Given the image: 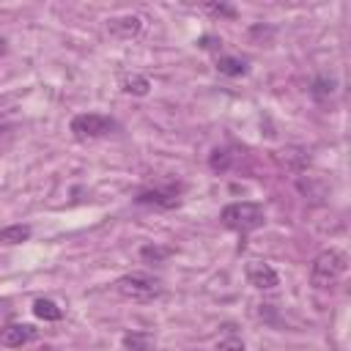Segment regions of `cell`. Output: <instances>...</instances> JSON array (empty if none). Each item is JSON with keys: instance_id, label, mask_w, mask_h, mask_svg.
I'll use <instances>...</instances> for the list:
<instances>
[{"instance_id": "6da1fadb", "label": "cell", "mask_w": 351, "mask_h": 351, "mask_svg": "<svg viewBox=\"0 0 351 351\" xmlns=\"http://www.w3.org/2000/svg\"><path fill=\"white\" fill-rule=\"evenodd\" d=\"M346 269H348V255H346V250L329 247V250H324V252L313 261V266H310V285H313L315 291H326V288H332V285L340 282V277L346 274Z\"/></svg>"}, {"instance_id": "7a4b0ae2", "label": "cell", "mask_w": 351, "mask_h": 351, "mask_svg": "<svg viewBox=\"0 0 351 351\" xmlns=\"http://www.w3.org/2000/svg\"><path fill=\"white\" fill-rule=\"evenodd\" d=\"M219 222H222L228 230L252 233V230H258V228L266 225V211H263L261 203L239 200V203H228V206L219 211Z\"/></svg>"}, {"instance_id": "3957f363", "label": "cell", "mask_w": 351, "mask_h": 351, "mask_svg": "<svg viewBox=\"0 0 351 351\" xmlns=\"http://www.w3.org/2000/svg\"><path fill=\"white\" fill-rule=\"evenodd\" d=\"M112 288L123 296V299H132V302H154L165 293V285L159 277L154 274H145V271H129L123 277H118L112 282Z\"/></svg>"}, {"instance_id": "277c9868", "label": "cell", "mask_w": 351, "mask_h": 351, "mask_svg": "<svg viewBox=\"0 0 351 351\" xmlns=\"http://www.w3.org/2000/svg\"><path fill=\"white\" fill-rule=\"evenodd\" d=\"M69 129L77 140H96V137L110 134L115 129V121L110 115H101V112H80L71 118Z\"/></svg>"}, {"instance_id": "5b68a950", "label": "cell", "mask_w": 351, "mask_h": 351, "mask_svg": "<svg viewBox=\"0 0 351 351\" xmlns=\"http://www.w3.org/2000/svg\"><path fill=\"white\" fill-rule=\"evenodd\" d=\"M134 203L140 206H156V208H176L181 203V186L178 184H167L159 189H145L134 197Z\"/></svg>"}, {"instance_id": "8992f818", "label": "cell", "mask_w": 351, "mask_h": 351, "mask_svg": "<svg viewBox=\"0 0 351 351\" xmlns=\"http://www.w3.org/2000/svg\"><path fill=\"white\" fill-rule=\"evenodd\" d=\"M244 274H247V282H250L252 288H258V291H271V288L280 285L277 271H274L266 261H250L247 269H244Z\"/></svg>"}, {"instance_id": "52a82bcc", "label": "cell", "mask_w": 351, "mask_h": 351, "mask_svg": "<svg viewBox=\"0 0 351 351\" xmlns=\"http://www.w3.org/2000/svg\"><path fill=\"white\" fill-rule=\"evenodd\" d=\"M36 337H38V332L30 324H8L5 329H0V343L5 348H22V346L33 343Z\"/></svg>"}, {"instance_id": "ba28073f", "label": "cell", "mask_w": 351, "mask_h": 351, "mask_svg": "<svg viewBox=\"0 0 351 351\" xmlns=\"http://www.w3.org/2000/svg\"><path fill=\"white\" fill-rule=\"evenodd\" d=\"M107 30L115 38H134L143 30V19L137 14H123V16H112L107 19Z\"/></svg>"}, {"instance_id": "9c48e42d", "label": "cell", "mask_w": 351, "mask_h": 351, "mask_svg": "<svg viewBox=\"0 0 351 351\" xmlns=\"http://www.w3.org/2000/svg\"><path fill=\"white\" fill-rule=\"evenodd\" d=\"M121 343H123V351H151L154 335L151 332H126Z\"/></svg>"}, {"instance_id": "30bf717a", "label": "cell", "mask_w": 351, "mask_h": 351, "mask_svg": "<svg viewBox=\"0 0 351 351\" xmlns=\"http://www.w3.org/2000/svg\"><path fill=\"white\" fill-rule=\"evenodd\" d=\"M217 71L225 77H241V74H247V63L233 55H217Z\"/></svg>"}, {"instance_id": "8fae6325", "label": "cell", "mask_w": 351, "mask_h": 351, "mask_svg": "<svg viewBox=\"0 0 351 351\" xmlns=\"http://www.w3.org/2000/svg\"><path fill=\"white\" fill-rule=\"evenodd\" d=\"M121 88H123V93H132V96H148L151 80L145 74H126L121 80Z\"/></svg>"}, {"instance_id": "7c38bea8", "label": "cell", "mask_w": 351, "mask_h": 351, "mask_svg": "<svg viewBox=\"0 0 351 351\" xmlns=\"http://www.w3.org/2000/svg\"><path fill=\"white\" fill-rule=\"evenodd\" d=\"M33 315L41 318V321H60L63 318V310L52 299H36L33 302Z\"/></svg>"}, {"instance_id": "4fadbf2b", "label": "cell", "mask_w": 351, "mask_h": 351, "mask_svg": "<svg viewBox=\"0 0 351 351\" xmlns=\"http://www.w3.org/2000/svg\"><path fill=\"white\" fill-rule=\"evenodd\" d=\"M30 225H8V228H0V244H22L30 239Z\"/></svg>"}, {"instance_id": "5bb4252c", "label": "cell", "mask_w": 351, "mask_h": 351, "mask_svg": "<svg viewBox=\"0 0 351 351\" xmlns=\"http://www.w3.org/2000/svg\"><path fill=\"white\" fill-rule=\"evenodd\" d=\"M217 351H244V340L233 332V326H228L225 335L217 340Z\"/></svg>"}, {"instance_id": "9a60e30c", "label": "cell", "mask_w": 351, "mask_h": 351, "mask_svg": "<svg viewBox=\"0 0 351 351\" xmlns=\"http://www.w3.org/2000/svg\"><path fill=\"white\" fill-rule=\"evenodd\" d=\"M230 162H233V154H228L225 148H214L211 156H208V165H211L214 173H225L230 167Z\"/></svg>"}, {"instance_id": "2e32d148", "label": "cell", "mask_w": 351, "mask_h": 351, "mask_svg": "<svg viewBox=\"0 0 351 351\" xmlns=\"http://www.w3.org/2000/svg\"><path fill=\"white\" fill-rule=\"evenodd\" d=\"M310 93H313L315 99H326L329 93H335V80H332V77H318V80L313 82Z\"/></svg>"}, {"instance_id": "e0dca14e", "label": "cell", "mask_w": 351, "mask_h": 351, "mask_svg": "<svg viewBox=\"0 0 351 351\" xmlns=\"http://www.w3.org/2000/svg\"><path fill=\"white\" fill-rule=\"evenodd\" d=\"M200 8L208 11V14H214V16H228V19L236 16V8H233L230 3H203Z\"/></svg>"}, {"instance_id": "ac0fdd59", "label": "cell", "mask_w": 351, "mask_h": 351, "mask_svg": "<svg viewBox=\"0 0 351 351\" xmlns=\"http://www.w3.org/2000/svg\"><path fill=\"white\" fill-rule=\"evenodd\" d=\"M140 255H143L145 261H162V258H167V255H170V250H167V247H154V244H145V247L140 250Z\"/></svg>"}, {"instance_id": "d6986e66", "label": "cell", "mask_w": 351, "mask_h": 351, "mask_svg": "<svg viewBox=\"0 0 351 351\" xmlns=\"http://www.w3.org/2000/svg\"><path fill=\"white\" fill-rule=\"evenodd\" d=\"M217 44L222 47V41H217V38H211V36H203V38H200V47H203V49H217Z\"/></svg>"}, {"instance_id": "ffe728a7", "label": "cell", "mask_w": 351, "mask_h": 351, "mask_svg": "<svg viewBox=\"0 0 351 351\" xmlns=\"http://www.w3.org/2000/svg\"><path fill=\"white\" fill-rule=\"evenodd\" d=\"M5 49H8V44H5V38L0 36V55H5Z\"/></svg>"}, {"instance_id": "44dd1931", "label": "cell", "mask_w": 351, "mask_h": 351, "mask_svg": "<svg viewBox=\"0 0 351 351\" xmlns=\"http://www.w3.org/2000/svg\"><path fill=\"white\" fill-rule=\"evenodd\" d=\"M3 307H5V302H0V313H3Z\"/></svg>"}]
</instances>
